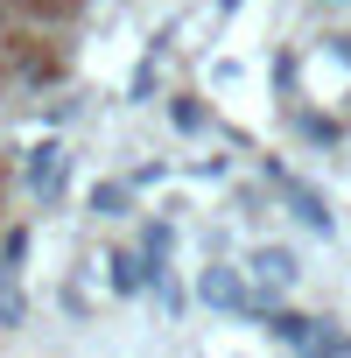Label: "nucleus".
I'll return each instance as SVG.
<instances>
[{"mask_svg":"<svg viewBox=\"0 0 351 358\" xmlns=\"http://www.w3.org/2000/svg\"><path fill=\"white\" fill-rule=\"evenodd\" d=\"M29 190H36V197H57V190H64V148H57V141L29 148Z\"/></svg>","mask_w":351,"mask_h":358,"instance_id":"f257e3e1","label":"nucleus"},{"mask_svg":"<svg viewBox=\"0 0 351 358\" xmlns=\"http://www.w3.org/2000/svg\"><path fill=\"white\" fill-rule=\"evenodd\" d=\"M253 274H260V288L274 295V288H288V281H295V260L274 246V253H260V260H253Z\"/></svg>","mask_w":351,"mask_h":358,"instance_id":"f03ea898","label":"nucleus"},{"mask_svg":"<svg viewBox=\"0 0 351 358\" xmlns=\"http://www.w3.org/2000/svg\"><path fill=\"white\" fill-rule=\"evenodd\" d=\"M204 295H211V302H225V309H232V302H239V281H232V274H225V267H211V274H204Z\"/></svg>","mask_w":351,"mask_h":358,"instance_id":"7ed1b4c3","label":"nucleus"},{"mask_svg":"<svg viewBox=\"0 0 351 358\" xmlns=\"http://www.w3.org/2000/svg\"><path fill=\"white\" fill-rule=\"evenodd\" d=\"M218 8H225V15H232V8H239V0H218Z\"/></svg>","mask_w":351,"mask_h":358,"instance_id":"20e7f679","label":"nucleus"}]
</instances>
